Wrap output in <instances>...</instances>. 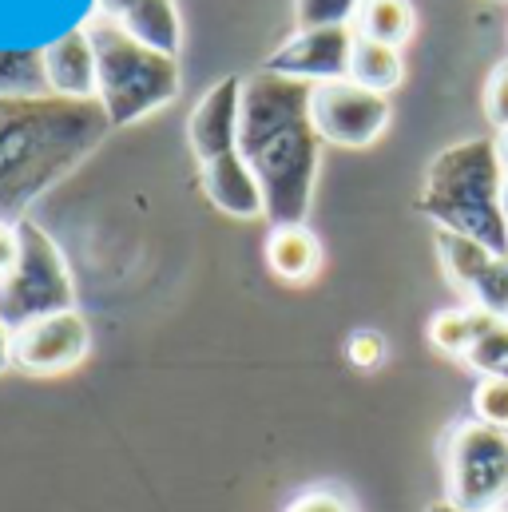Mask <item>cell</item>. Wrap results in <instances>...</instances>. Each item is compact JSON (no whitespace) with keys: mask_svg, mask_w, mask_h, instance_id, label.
<instances>
[{"mask_svg":"<svg viewBox=\"0 0 508 512\" xmlns=\"http://www.w3.org/2000/svg\"><path fill=\"white\" fill-rule=\"evenodd\" d=\"M489 322H497V318H489V314L477 310V306H465V310H441V314L429 322V342H433L441 354H449V358H465L469 346L485 334Z\"/></svg>","mask_w":508,"mask_h":512,"instance_id":"obj_19","label":"cell"},{"mask_svg":"<svg viewBox=\"0 0 508 512\" xmlns=\"http://www.w3.org/2000/svg\"><path fill=\"white\" fill-rule=\"evenodd\" d=\"M473 409H477V421L508 429V382L505 378H481L477 393H473Z\"/></svg>","mask_w":508,"mask_h":512,"instance_id":"obj_23","label":"cell"},{"mask_svg":"<svg viewBox=\"0 0 508 512\" xmlns=\"http://www.w3.org/2000/svg\"><path fill=\"white\" fill-rule=\"evenodd\" d=\"M286 512H350V505H346L338 493H326V489H310V493L294 497Z\"/></svg>","mask_w":508,"mask_h":512,"instance_id":"obj_26","label":"cell"},{"mask_svg":"<svg viewBox=\"0 0 508 512\" xmlns=\"http://www.w3.org/2000/svg\"><path fill=\"white\" fill-rule=\"evenodd\" d=\"M203 191L211 199V207H219L231 219H266V195L262 183L251 171V163L239 151H227L211 163H203L199 171Z\"/></svg>","mask_w":508,"mask_h":512,"instance_id":"obj_12","label":"cell"},{"mask_svg":"<svg viewBox=\"0 0 508 512\" xmlns=\"http://www.w3.org/2000/svg\"><path fill=\"white\" fill-rule=\"evenodd\" d=\"M354 28H298L290 40H282L266 56V72L306 80V84H326V80H346L350 76V52H354Z\"/></svg>","mask_w":508,"mask_h":512,"instance_id":"obj_9","label":"cell"},{"mask_svg":"<svg viewBox=\"0 0 508 512\" xmlns=\"http://www.w3.org/2000/svg\"><path fill=\"white\" fill-rule=\"evenodd\" d=\"M84 28L96 48V72H100L96 100L108 112L112 128L139 124L179 96V60L175 56H163V52L139 44L120 20H108L100 12H92L84 20Z\"/></svg>","mask_w":508,"mask_h":512,"instance_id":"obj_4","label":"cell"},{"mask_svg":"<svg viewBox=\"0 0 508 512\" xmlns=\"http://www.w3.org/2000/svg\"><path fill=\"white\" fill-rule=\"evenodd\" d=\"M485 116L497 131L508 128V60L489 76V88H485Z\"/></svg>","mask_w":508,"mask_h":512,"instance_id":"obj_24","label":"cell"},{"mask_svg":"<svg viewBox=\"0 0 508 512\" xmlns=\"http://www.w3.org/2000/svg\"><path fill=\"white\" fill-rule=\"evenodd\" d=\"M425 512H469V509H461V505H453V501L445 497V501H433V505H429Z\"/></svg>","mask_w":508,"mask_h":512,"instance_id":"obj_31","label":"cell"},{"mask_svg":"<svg viewBox=\"0 0 508 512\" xmlns=\"http://www.w3.org/2000/svg\"><path fill=\"white\" fill-rule=\"evenodd\" d=\"M501 512H505V509H501Z\"/></svg>","mask_w":508,"mask_h":512,"instance_id":"obj_33","label":"cell"},{"mask_svg":"<svg viewBox=\"0 0 508 512\" xmlns=\"http://www.w3.org/2000/svg\"><path fill=\"white\" fill-rule=\"evenodd\" d=\"M44 72L52 96L64 100H96L100 96V72H96V48L88 28H68L52 44H44Z\"/></svg>","mask_w":508,"mask_h":512,"instance_id":"obj_11","label":"cell"},{"mask_svg":"<svg viewBox=\"0 0 508 512\" xmlns=\"http://www.w3.org/2000/svg\"><path fill=\"white\" fill-rule=\"evenodd\" d=\"M52 96L44 72V48H0V100Z\"/></svg>","mask_w":508,"mask_h":512,"instance_id":"obj_17","label":"cell"},{"mask_svg":"<svg viewBox=\"0 0 508 512\" xmlns=\"http://www.w3.org/2000/svg\"><path fill=\"white\" fill-rule=\"evenodd\" d=\"M16 258H20V231L16 223H0V278L12 274Z\"/></svg>","mask_w":508,"mask_h":512,"instance_id":"obj_27","label":"cell"},{"mask_svg":"<svg viewBox=\"0 0 508 512\" xmlns=\"http://www.w3.org/2000/svg\"><path fill=\"white\" fill-rule=\"evenodd\" d=\"M310 120L322 135V143L338 147H370L389 124V100L346 80L314 84L310 92Z\"/></svg>","mask_w":508,"mask_h":512,"instance_id":"obj_7","label":"cell"},{"mask_svg":"<svg viewBox=\"0 0 508 512\" xmlns=\"http://www.w3.org/2000/svg\"><path fill=\"white\" fill-rule=\"evenodd\" d=\"M88 346H92V330L76 306L12 330V358L24 374H36V378L76 370L88 358Z\"/></svg>","mask_w":508,"mask_h":512,"instance_id":"obj_8","label":"cell"},{"mask_svg":"<svg viewBox=\"0 0 508 512\" xmlns=\"http://www.w3.org/2000/svg\"><path fill=\"white\" fill-rule=\"evenodd\" d=\"M131 4H135V0H96V12L108 16V20H124V12Z\"/></svg>","mask_w":508,"mask_h":512,"instance_id":"obj_28","label":"cell"},{"mask_svg":"<svg viewBox=\"0 0 508 512\" xmlns=\"http://www.w3.org/2000/svg\"><path fill=\"white\" fill-rule=\"evenodd\" d=\"M120 24H124L139 44H147V48H155V52L179 60V48H183V20H179L175 0H135L124 12Z\"/></svg>","mask_w":508,"mask_h":512,"instance_id":"obj_14","label":"cell"},{"mask_svg":"<svg viewBox=\"0 0 508 512\" xmlns=\"http://www.w3.org/2000/svg\"><path fill=\"white\" fill-rule=\"evenodd\" d=\"M473 306L485 310L489 318L508 322V255H493V262L481 270V278L469 290Z\"/></svg>","mask_w":508,"mask_h":512,"instance_id":"obj_21","label":"cell"},{"mask_svg":"<svg viewBox=\"0 0 508 512\" xmlns=\"http://www.w3.org/2000/svg\"><path fill=\"white\" fill-rule=\"evenodd\" d=\"M239 120H243V76H223L203 92L187 120V143L203 163L239 151Z\"/></svg>","mask_w":508,"mask_h":512,"instance_id":"obj_10","label":"cell"},{"mask_svg":"<svg viewBox=\"0 0 508 512\" xmlns=\"http://www.w3.org/2000/svg\"><path fill=\"white\" fill-rule=\"evenodd\" d=\"M350 28L362 40H378V44H389V48H401L413 36L417 16H413L409 0H362Z\"/></svg>","mask_w":508,"mask_h":512,"instance_id":"obj_15","label":"cell"},{"mask_svg":"<svg viewBox=\"0 0 508 512\" xmlns=\"http://www.w3.org/2000/svg\"><path fill=\"white\" fill-rule=\"evenodd\" d=\"M405 76V64H401V48H389V44H378V40H354V52H350V80L378 92V96H389Z\"/></svg>","mask_w":508,"mask_h":512,"instance_id":"obj_16","label":"cell"},{"mask_svg":"<svg viewBox=\"0 0 508 512\" xmlns=\"http://www.w3.org/2000/svg\"><path fill=\"white\" fill-rule=\"evenodd\" d=\"M493 143H497V159H501V167H505V171H508V128L501 131V135H497Z\"/></svg>","mask_w":508,"mask_h":512,"instance_id":"obj_30","label":"cell"},{"mask_svg":"<svg viewBox=\"0 0 508 512\" xmlns=\"http://www.w3.org/2000/svg\"><path fill=\"white\" fill-rule=\"evenodd\" d=\"M314 84L258 68L243 76L239 155L266 195L270 227H298L310 215L322 167V135L310 120Z\"/></svg>","mask_w":508,"mask_h":512,"instance_id":"obj_1","label":"cell"},{"mask_svg":"<svg viewBox=\"0 0 508 512\" xmlns=\"http://www.w3.org/2000/svg\"><path fill=\"white\" fill-rule=\"evenodd\" d=\"M266 262L282 282H310L322 266V247L318 239L306 231V223L298 227H270L266 235Z\"/></svg>","mask_w":508,"mask_h":512,"instance_id":"obj_13","label":"cell"},{"mask_svg":"<svg viewBox=\"0 0 508 512\" xmlns=\"http://www.w3.org/2000/svg\"><path fill=\"white\" fill-rule=\"evenodd\" d=\"M16 231H20V258H16L12 274L0 278V322L8 330H20L36 318L72 310V302H76L68 262L60 255V247L52 243V235L32 219H20Z\"/></svg>","mask_w":508,"mask_h":512,"instance_id":"obj_5","label":"cell"},{"mask_svg":"<svg viewBox=\"0 0 508 512\" xmlns=\"http://www.w3.org/2000/svg\"><path fill=\"white\" fill-rule=\"evenodd\" d=\"M346 354H350V362H354V366L374 370L381 358H385V342H381V334H374V330H362V334H354V338H350Z\"/></svg>","mask_w":508,"mask_h":512,"instance_id":"obj_25","label":"cell"},{"mask_svg":"<svg viewBox=\"0 0 508 512\" xmlns=\"http://www.w3.org/2000/svg\"><path fill=\"white\" fill-rule=\"evenodd\" d=\"M437 255H441V266H445L449 282H453L461 294H469L473 282L481 278V270L493 262L497 251H489L485 243H477V239H469V235H457V231H441V227H437Z\"/></svg>","mask_w":508,"mask_h":512,"instance_id":"obj_18","label":"cell"},{"mask_svg":"<svg viewBox=\"0 0 508 512\" xmlns=\"http://www.w3.org/2000/svg\"><path fill=\"white\" fill-rule=\"evenodd\" d=\"M501 183L505 167L497 159L493 139H465L445 147L421 187V215H429L441 231L469 235L489 251L508 255V219L501 211Z\"/></svg>","mask_w":508,"mask_h":512,"instance_id":"obj_3","label":"cell"},{"mask_svg":"<svg viewBox=\"0 0 508 512\" xmlns=\"http://www.w3.org/2000/svg\"><path fill=\"white\" fill-rule=\"evenodd\" d=\"M362 0H294L298 28H350Z\"/></svg>","mask_w":508,"mask_h":512,"instance_id":"obj_22","label":"cell"},{"mask_svg":"<svg viewBox=\"0 0 508 512\" xmlns=\"http://www.w3.org/2000/svg\"><path fill=\"white\" fill-rule=\"evenodd\" d=\"M465 362L481 378H505L508 382V322H489L485 334L469 346Z\"/></svg>","mask_w":508,"mask_h":512,"instance_id":"obj_20","label":"cell"},{"mask_svg":"<svg viewBox=\"0 0 508 512\" xmlns=\"http://www.w3.org/2000/svg\"><path fill=\"white\" fill-rule=\"evenodd\" d=\"M8 366H16V358H12V330L0 322V374H4Z\"/></svg>","mask_w":508,"mask_h":512,"instance_id":"obj_29","label":"cell"},{"mask_svg":"<svg viewBox=\"0 0 508 512\" xmlns=\"http://www.w3.org/2000/svg\"><path fill=\"white\" fill-rule=\"evenodd\" d=\"M501 211H505L508 219V171H505V183H501Z\"/></svg>","mask_w":508,"mask_h":512,"instance_id":"obj_32","label":"cell"},{"mask_svg":"<svg viewBox=\"0 0 508 512\" xmlns=\"http://www.w3.org/2000/svg\"><path fill=\"white\" fill-rule=\"evenodd\" d=\"M108 131L100 100H0V223L28 219V207L72 175Z\"/></svg>","mask_w":508,"mask_h":512,"instance_id":"obj_2","label":"cell"},{"mask_svg":"<svg viewBox=\"0 0 508 512\" xmlns=\"http://www.w3.org/2000/svg\"><path fill=\"white\" fill-rule=\"evenodd\" d=\"M449 501L469 512H501L508 501V429L465 421L445 457Z\"/></svg>","mask_w":508,"mask_h":512,"instance_id":"obj_6","label":"cell"}]
</instances>
